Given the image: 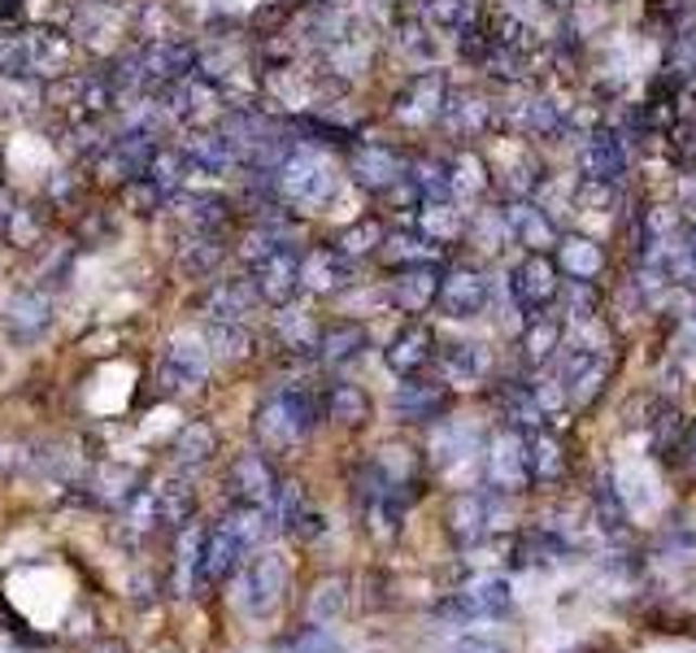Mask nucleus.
<instances>
[{
    "instance_id": "f257e3e1",
    "label": "nucleus",
    "mask_w": 696,
    "mask_h": 653,
    "mask_svg": "<svg viewBox=\"0 0 696 653\" xmlns=\"http://www.w3.org/2000/svg\"><path fill=\"white\" fill-rule=\"evenodd\" d=\"M335 192H339L335 162L322 149L296 140V149L279 166V201L287 209H322V205L335 201Z\"/></svg>"
},
{
    "instance_id": "f03ea898",
    "label": "nucleus",
    "mask_w": 696,
    "mask_h": 653,
    "mask_svg": "<svg viewBox=\"0 0 696 653\" xmlns=\"http://www.w3.org/2000/svg\"><path fill=\"white\" fill-rule=\"evenodd\" d=\"M209 367H214V358H209L205 341L183 336V341H170V345H166V354H162V362H157V384H162L166 397H183V393L205 388Z\"/></svg>"
},
{
    "instance_id": "7ed1b4c3",
    "label": "nucleus",
    "mask_w": 696,
    "mask_h": 653,
    "mask_svg": "<svg viewBox=\"0 0 696 653\" xmlns=\"http://www.w3.org/2000/svg\"><path fill=\"white\" fill-rule=\"evenodd\" d=\"M183 153H188V166L192 175H205V179H227L244 166L240 157V144L222 131V127H188V136L179 140Z\"/></svg>"
},
{
    "instance_id": "20e7f679",
    "label": "nucleus",
    "mask_w": 696,
    "mask_h": 653,
    "mask_svg": "<svg viewBox=\"0 0 696 653\" xmlns=\"http://www.w3.org/2000/svg\"><path fill=\"white\" fill-rule=\"evenodd\" d=\"M166 209L179 218L183 231H196V235H231V222H235V205L218 192H196V188H183L166 201Z\"/></svg>"
},
{
    "instance_id": "39448f33",
    "label": "nucleus",
    "mask_w": 696,
    "mask_h": 653,
    "mask_svg": "<svg viewBox=\"0 0 696 653\" xmlns=\"http://www.w3.org/2000/svg\"><path fill=\"white\" fill-rule=\"evenodd\" d=\"M510 292H514V305L523 313H544L557 292H562V279H557V261L544 257V253H527L514 270H510Z\"/></svg>"
},
{
    "instance_id": "423d86ee",
    "label": "nucleus",
    "mask_w": 696,
    "mask_h": 653,
    "mask_svg": "<svg viewBox=\"0 0 696 653\" xmlns=\"http://www.w3.org/2000/svg\"><path fill=\"white\" fill-rule=\"evenodd\" d=\"M300 244H283V248H274L270 257H261L257 266H248V274H253V283H257V292H261V300L266 305H274V309H283V305H292V296L300 292Z\"/></svg>"
},
{
    "instance_id": "0eeeda50",
    "label": "nucleus",
    "mask_w": 696,
    "mask_h": 653,
    "mask_svg": "<svg viewBox=\"0 0 696 653\" xmlns=\"http://www.w3.org/2000/svg\"><path fill=\"white\" fill-rule=\"evenodd\" d=\"M348 175H353V183L362 192L384 196L392 183H401L410 175V162L392 144H358L353 157H348Z\"/></svg>"
},
{
    "instance_id": "6e6552de",
    "label": "nucleus",
    "mask_w": 696,
    "mask_h": 653,
    "mask_svg": "<svg viewBox=\"0 0 696 653\" xmlns=\"http://www.w3.org/2000/svg\"><path fill=\"white\" fill-rule=\"evenodd\" d=\"M353 283V261H348L335 244H313L300 253V292L313 296H335Z\"/></svg>"
},
{
    "instance_id": "1a4fd4ad",
    "label": "nucleus",
    "mask_w": 696,
    "mask_h": 653,
    "mask_svg": "<svg viewBox=\"0 0 696 653\" xmlns=\"http://www.w3.org/2000/svg\"><path fill=\"white\" fill-rule=\"evenodd\" d=\"M444 97H449L444 75H440V71H423V75H414V79L405 84V92L397 97V118H401L405 127H431V123H440V114H444Z\"/></svg>"
},
{
    "instance_id": "9d476101",
    "label": "nucleus",
    "mask_w": 696,
    "mask_h": 653,
    "mask_svg": "<svg viewBox=\"0 0 696 653\" xmlns=\"http://www.w3.org/2000/svg\"><path fill=\"white\" fill-rule=\"evenodd\" d=\"M287 592V562L279 553H261L248 571H244V584H240V601L244 610L253 614H270Z\"/></svg>"
},
{
    "instance_id": "9b49d317",
    "label": "nucleus",
    "mask_w": 696,
    "mask_h": 653,
    "mask_svg": "<svg viewBox=\"0 0 696 653\" xmlns=\"http://www.w3.org/2000/svg\"><path fill=\"white\" fill-rule=\"evenodd\" d=\"M436 305L444 318H475L488 305V279L471 266H453L449 274H440Z\"/></svg>"
},
{
    "instance_id": "f8f14e48",
    "label": "nucleus",
    "mask_w": 696,
    "mask_h": 653,
    "mask_svg": "<svg viewBox=\"0 0 696 653\" xmlns=\"http://www.w3.org/2000/svg\"><path fill=\"white\" fill-rule=\"evenodd\" d=\"M244 553H248V545L240 540V532L231 527V523H218L209 536H205V549H201V566H196V588L205 592L209 584H218V579H227L240 562H244Z\"/></svg>"
},
{
    "instance_id": "ddd939ff",
    "label": "nucleus",
    "mask_w": 696,
    "mask_h": 653,
    "mask_svg": "<svg viewBox=\"0 0 696 653\" xmlns=\"http://www.w3.org/2000/svg\"><path fill=\"white\" fill-rule=\"evenodd\" d=\"M579 170L583 179H601V183H622L627 175V149H622V136L614 127H596L588 140H583V153H579Z\"/></svg>"
},
{
    "instance_id": "4468645a",
    "label": "nucleus",
    "mask_w": 696,
    "mask_h": 653,
    "mask_svg": "<svg viewBox=\"0 0 696 653\" xmlns=\"http://www.w3.org/2000/svg\"><path fill=\"white\" fill-rule=\"evenodd\" d=\"M261 305V292L253 283V274H231L218 279L205 296V318L214 322H248V313Z\"/></svg>"
},
{
    "instance_id": "2eb2a0df",
    "label": "nucleus",
    "mask_w": 696,
    "mask_h": 653,
    "mask_svg": "<svg viewBox=\"0 0 696 653\" xmlns=\"http://www.w3.org/2000/svg\"><path fill=\"white\" fill-rule=\"evenodd\" d=\"M49 322H53V300L40 287H27L5 305V332L18 345H36L49 332Z\"/></svg>"
},
{
    "instance_id": "dca6fc26",
    "label": "nucleus",
    "mask_w": 696,
    "mask_h": 653,
    "mask_svg": "<svg viewBox=\"0 0 696 653\" xmlns=\"http://www.w3.org/2000/svg\"><path fill=\"white\" fill-rule=\"evenodd\" d=\"M505 227H510V235L527 248V253H549V248H557V222L540 209V205H531V201H510L505 209Z\"/></svg>"
},
{
    "instance_id": "f3484780",
    "label": "nucleus",
    "mask_w": 696,
    "mask_h": 653,
    "mask_svg": "<svg viewBox=\"0 0 696 653\" xmlns=\"http://www.w3.org/2000/svg\"><path fill=\"white\" fill-rule=\"evenodd\" d=\"M436 292H440V270H436V261H423V266H401L392 274L388 300L405 313H423L427 305H436Z\"/></svg>"
},
{
    "instance_id": "a211bd4d",
    "label": "nucleus",
    "mask_w": 696,
    "mask_h": 653,
    "mask_svg": "<svg viewBox=\"0 0 696 653\" xmlns=\"http://www.w3.org/2000/svg\"><path fill=\"white\" fill-rule=\"evenodd\" d=\"M605 375H609V367H605V358H601L596 349H575V354H566L557 384H562V393H566L570 401L588 406V401H596Z\"/></svg>"
},
{
    "instance_id": "6ab92c4d",
    "label": "nucleus",
    "mask_w": 696,
    "mask_h": 653,
    "mask_svg": "<svg viewBox=\"0 0 696 653\" xmlns=\"http://www.w3.org/2000/svg\"><path fill=\"white\" fill-rule=\"evenodd\" d=\"M431 358H436V336H431V326H423V322H410L405 332H397V341L388 345V367L397 375H405V380H414Z\"/></svg>"
},
{
    "instance_id": "aec40b11",
    "label": "nucleus",
    "mask_w": 696,
    "mask_h": 653,
    "mask_svg": "<svg viewBox=\"0 0 696 653\" xmlns=\"http://www.w3.org/2000/svg\"><path fill=\"white\" fill-rule=\"evenodd\" d=\"M231 488H235V497H240L244 505H266V501L274 497V488H279L266 453H257V449L240 453L235 466H231Z\"/></svg>"
},
{
    "instance_id": "412c9836",
    "label": "nucleus",
    "mask_w": 696,
    "mask_h": 653,
    "mask_svg": "<svg viewBox=\"0 0 696 653\" xmlns=\"http://www.w3.org/2000/svg\"><path fill=\"white\" fill-rule=\"evenodd\" d=\"M222 261H227V235H196V231H188V240H183V248H179V270H183V279L209 283Z\"/></svg>"
},
{
    "instance_id": "4be33fe9",
    "label": "nucleus",
    "mask_w": 696,
    "mask_h": 653,
    "mask_svg": "<svg viewBox=\"0 0 696 653\" xmlns=\"http://www.w3.org/2000/svg\"><path fill=\"white\" fill-rule=\"evenodd\" d=\"M144 179H149V183H157V188L166 192V201H170L175 192H183V188H188V179H192V166H188L183 144H179V140H162V144H157V153H153V157H149V166H144Z\"/></svg>"
},
{
    "instance_id": "5701e85b",
    "label": "nucleus",
    "mask_w": 696,
    "mask_h": 653,
    "mask_svg": "<svg viewBox=\"0 0 696 653\" xmlns=\"http://www.w3.org/2000/svg\"><path fill=\"white\" fill-rule=\"evenodd\" d=\"M153 514L162 527H188L192 514H196V488L192 479H162L157 492H153Z\"/></svg>"
},
{
    "instance_id": "b1692460",
    "label": "nucleus",
    "mask_w": 696,
    "mask_h": 653,
    "mask_svg": "<svg viewBox=\"0 0 696 653\" xmlns=\"http://www.w3.org/2000/svg\"><path fill=\"white\" fill-rule=\"evenodd\" d=\"M366 326L362 322H335V326H326V332H318V358L326 362V367H344V362H353V358H362V349H366Z\"/></svg>"
},
{
    "instance_id": "393cba45",
    "label": "nucleus",
    "mask_w": 696,
    "mask_h": 653,
    "mask_svg": "<svg viewBox=\"0 0 696 653\" xmlns=\"http://www.w3.org/2000/svg\"><path fill=\"white\" fill-rule=\"evenodd\" d=\"M440 123H444L449 131H457L462 140H471V136H479V131L492 123V105H488L484 97H475V92H449Z\"/></svg>"
},
{
    "instance_id": "a878e982",
    "label": "nucleus",
    "mask_w": 696,
    "mask_h": 653,
    "mask_svg": "<svg viewBox=\"0 0 696 653\" xmlns=\"http://www.w3.org/2000/svg\"><path fill=\"white\" fill-rule=\"evenodd\" d=\"M205 349H209L214 362H240V358H248V349H253L248 322H214V318H205Z\"/></svg>"
},
{
    "instance_id": "bb28decb",
    "label": "nucleus",
    "mask_w": 696,
    "mask_h": 653,
    "mask_svg": "<svg viewBox=\"0 0 696 653\" xmlns=\"http://www.w3.org/2000/svg\"><path fill=\"white\" fill-rule=\"evenodd\" d=\"M557 270H566L570 279H596L605 270V253L596 240L566 235V240H557Z\"/></svg>"
},
{
    "instance_id": "cd10ccee",
    "label": "nucleus",
    "mask_w": 696,
    "mask_h": 653,
    "mask_svg": "<svg viewBox=\"0 0 696 653\" xmlns=\"http://www.w3.org/2000/svg\"><path fill=\"white\" fill-rule=\"evenodd\" d=\"M214 453H218V432L209 423H188L175 436V466L183 471H201L205 462H214Z\"/></svg>"
},
{
    "instance_id": "c85d7f7f",
    "label": "nucleus",
    "mask_w": 696,
    "mask_h": 653,
    "mask_svg": "<svg viewBox=\"0 0 696 653\" xmlns=\"http://www.w3.org/2000/svg\"><path fill=\"white\" fill-rule=\"evenodd\" d=\"M397 414L405 419V423H427V419H436L440 410H444V388L440 384H423V380H410L401 393H397Z\"/></svg>"
},
{
    "instance_id": "c756f323",
    "label": "nucleus",
    "mask_w": 696,
    "mask_h": 653,
    "mask_svg": "<svg viewBox=\"0 0 696 653\" xmlns=\"http://www.w3.org/2000/svg\"><path fill=\"white\" fill-rule=\"evenodd\" d=\"M418 227H423V235H427L431 244H453V240L466 231V218H462V209H457L453 201H423Z\"/></svg>"
},
{
    "instance_id": "7c9ffc66",
    "label": "nucleus",
    "mask_w": 696,
    "mask_h": 653,
    "mask_svg": "<svg viewBox=\"0 0 696 653\" xmlns=\"http://www.w3.org/2000/svg\"><path fill=\"white\" fill-rule=\"evenodd\" d=\"M527 475H531V453L523 449L518 436H501L492 449V479L505 488H523Z\"/></svg>"
},
{
    "instance_id": "2f4dec72",
    "label": "nucleus",
    "mask_w": 696,
    "mask_h": 653,
    "mask_svg": "<svg viewBox=\"0 0 696 653\" xmlns=\"http://www.w3.org/2000/svg\"><path fill=\"white\" fill-rule=\"evenodd\" d=\"M384 240H388V231H384V222L379 218H358V222H348L339 235H335V248L348 257V261H358V257H371V253H379L384 248Z\"/></svg>"
},
{
    "instance_id": "473e14b6",
    "label": "nucleus",
    "mask_w": 696,
    "mask_h": 653,
    "mask_svg": "<svg viewBox=\"0 0 696 653\" xmlns=\"http://www.w3.org/2000/svg\"><path fill=\"white\" fill-rule=\"evenodd\" d=\"M274 401H279V410L287 414V423L296 427V436H309V432L318 427V419H322V401H318V393L305 388V384H287Z\"/></svg>"
},
{
    "instance_id": "72a5a7b5",
    "label": "nucleus",
    "mask_w": 696,
    "mask_h": 653,
    "mask_svg": "<svg viewBox=\"0 0 696 653\" xmlns=\"http://www.w3.org/2000/svg\"><path fill=\"white\" fill-rule=\"evenodd\" d=\"M49 201L44 205H14L10 209V218H5V240L10 244H18V248H31V244H40L44 240V227H49Z\"/></svg>"
},
{
    "instance_id": "f704fd0d",
    "label": "nucleus",
    "mask_w": 696,
    "mask_h": 653,
    "mask_svg": "<svg viewBox=\"0 0 696 653\" xmlns=\"http://www.w3.org/2000/svg\"><path fill=\"white\" fill-rule=\"evenodd\" d=\"M326 414L344 427H358L371 419V397L358 388V384H335L331 397H326Z\"/></svg>"
},
{
    "instance_id": "c9c22d12",
    "label": "nucleus",
    "mask_w": 696,
    "mask_h": 653,
    "mask_svg": "<svg viewBox=\"0 0 696 653\" xmlns=\"http://www.w3.org/2000/svg\"><path fill=\"white\" fill-rule=\"evenodd\" d=\"M274 326H279V341H283L287 349H296V354L318 349V322H313L309 313H300V309L283 305V309L274 313Z\"/></svg>"
},
{
    "instance_id": "e433bc0d",
    "label": "nucleus",
    "mask_w": 696,
    "mask_h": 653,
    "mask_svg": "<svg viewBox=\"0 0 696 653\" xmlns=\"http://www.w3.org/2000/svg\"><path fill=\"white\" fill-rule=\"evenodd\" d=\"M449 175H453V166L444 157H423V162L410 166V179L418 183L423 201H453V179Z\"/></svg>"
},
{
    "instance_id": "4c0bfd02",
    "label": "nucleus",
    "mask_w": 696,
    "mask_h": 653,
    "mask_svg": "<svg viewBox=\"0 0 696 653\" xmlns=\"http://www.w3.org/2000/svg\"><path fill=\"white\" fill-rule=\"evenodd\" d=\"M423 23L431 31H466L475 23V0H423Z\"/></svg>"
},
{
    "instance_id": "58836bf2",
    "label": "nucleus",
    "mask_w": 696,
    "mask_h": 653,
    "mask_svg": "<svg viewBox=\"0 0 696 653\" xmlns=\"http://www.w3.org/2000/svg\"><path fill=\"white\" fill-rule=\"evenodd\" d=\"M453 166V196L457 201H475V196H484L488 192V166H484V157H475V153H462V157H453L449 162Z\"/></svg>"
},
{
    "instance_id": "ea45409f",
    "label": "nucleus",
    "mask_w": 696,
    "mask_h": 653,
    "mask_svg": "<svg viewBox=\"0 0 696 653\" xmlns=\"http://www.w3.org/2000/svg\"><path fill=\"white\" fill-rule=\"evenodd\" d=\"M436 248H440V244H431L427 235H388L379 253H384V261H388V266H397V270H401V266L436 261Z\"/></svg>"
},
{
    "instance_id": "a19ab883",
    "label": "nucleus",
    "mask_w": 696,
    "mask_h": 653,
    "mask_svg": "<svg viewBox=\"0 0 696 653\" xmlns=\"http://www.w3.org/2000/svg\"><path fill=\"white\" fill-rule=\"evenodd\" d=\"M444 371H449V380L471 384V380H484V375L492 371V358H488L484 345H453V349L444 354Z\"/></svg>"
},
{
    "instance_id": "79ce46f5",
    "label": "nucleus",
    "mask_w": 696,
    "mask_h": 653,
    "mask_svg": "<svg viewBox=\"0 0 696 653\" xmlns=\"http://www.w3.org/2000/svg\"><path fill=\"white\" fill-rule=\"evenodd\" d=\"M123 209H131V214H140V218H153V214L166 209V192L140 175V179L123 183Z\"/></svg>"
},
{
    "instance_id": "37998d69",
    "label": "nucleus",
    "mask_w": 696,
    "mask_h": 653,
    "mask_svg": "<svg viewBox=\"0 0 696 653\" xmlns=\"http://www.w3.org/2000/svg\"><path fill=\"white\" fill-rule=\"evenodd\" d=\"M518 127L531 131V136L553 140V136L562 131V110H557L553 101H527V105L518 110Z\"/></svg>"
},
{
    "instance_id": "c03bdc74",
    "label": "nucleus",
    "mask_w": 696,
    "mask_h": 653,
    "mask_svg": "<svg viewBox=\"0 0 696 653\" xmlns=\"http://www.w3.org/2000/svg\"><path fill=\"white\" fill-rule=\"evenodd\" d=\"M257 436H261V445H266V449H287L292 440H300V436H296V427L287 423V414L279 410V401H270V406L257 414Z\"/></svg>"
},
{
    "instance_id": "a18cd8bd",
    "label": "nucleus",
    "mask_w": 696,
    "mask_h": 653,
    "mask_svg": "<svg viewBox=\"0 0 696 653\" xmlns=\"http://www.w3.org/2000/svg\"><path fill=\"white\" fill-rule=\"evenodd\" d=\"M557 345H562V322L536 313V318L527 322V354H531V358H549Z\"/></svg>"
},
{
    "instance_id": "49530a36",
    "label": "nucleus",
    "mask_w": 696,
    "mask_h": 653,
    "mask_svg": "<svg viewBox=\"0 0 696 653\" xmlns=\"http://www.w3.org/2000/svg\"><path fill=\"white\" fill-rule=\"evenodd\" d=\"M466 610L471 614H505L510 610V584L505 579H484L479 588H471Z\"/></svg>"
},
{
    "instance_id": "de8ad7c7",
    "label": "nucleus",
    "mask_w": 696,
    "mask_h": 653,
    "mask_svg": "<svg viewBox=\"0 0 696 653\" xmlns=\"http://www.w3.org/2000/svg\"><path fill=\"white\" fill-rule=\"evenodd\" d=\"M644 231H648V240L679 235V231H683V209H674V205H653V209H644Z\"/></svg>"
},
{
    "instance_id": "09e8293b",
    "label": "nucleus",
    "mask_w": 696,
    "mask_h": 653,
    "mask_svg": "<svg viewBox=\"0 0 696 653\" xmlns=\"http://www.w3.org/2000/svg\"><path fill=\"white\" fill-rule=\"evenodd\" d=\"M471 235H475V240H484V248H501V244H510L505 214H501V209L479 214V218H475V227H471Z\"/></svg>"
},
{
    "instance_id": "8fccbe9b",
    "label": "nucleus",
    "mask_w": 696,
    "mask_h": 653,
    "mask_svg": "<svg viewBox=\"0 0 696 653\" xmlns=\"http://www.w3.org/2000/svg\"><path fill=\"white\" fill-rule=\"evenodd\" d=\"M344 610V584L339 579H326V584H318V592H313V601H309V618H335Z\"/></svg>"
},
{
    "instance_id": "3c124183",
    "label": "nucleus",
    "mask_w": 696,
    "mask_h": 653,
    "mask_svg": "<svg viewBox=\"0 0 696 653\" xmlns=\"http://www.w3.org/2000/svg\"><path fill=\"white\" fill-rule=\"evenodd\" d=\"M397 44H401L405 53H414V57H423V62H427V57L436 53V44H431V36H427V23H414V18L397 27Z\"/></svg>"
},
{
    "instance_id": "603ef678",
    "label": "nucleus",
    "mask_w": 696,
    "mask_h": 653,
    "mask_svg": "<svg viewBox=\"0 0 696 653\" xmlns=\"http://www.w3.org/2000/svg\"><path fill=\"white\" fill-rule=\"evenodd\" d=\"M575 205L579 209H609L614 205V183H601V179H579V188H575Z\"/></svg>"
},
{
    "instance_id": "864d4df0",
    "label": "nucleus",
    "mask_w": 696,
    "mask_h": 653,
    "mask_svg": "<svg viewBox=\"0 0 696 653\" xmlns=\"http://www.w3.org/2000/svg\"><path fill=\"white\" fill-rule=\"evenodd\" d=\"M566 300H570V313H575V318H596V309H601V296H596V283H592V279H570Z\"/></svg>"
},
{
    "instance_id": "5fc2aeb1",
    "label": "nucleus",
    "mask_w": 696,
    "mask_h": 653,
    "mask_svg": "<svg viewBox=\"0 0 696 653\" xmlns=\"http://www.w3.org/2000/svg\"><path fill=\"white\" fill-rule=\"evenodd\" d=\"M531 466H536V475H544V479L562 475V449L540 436V440H536V453H531Z\"/></svg>"
},
{
    "instance_id": "6e6d98bb",
    "label": "nucleus",
    "mask_w": 696,
    "mask_h": 653,
    "mask_svg": "<svg viewBox=\"0 0 696 653\" xmlns=\"http://www.w3.org/2000/svg\"><path fill=\"white\" fill-rule=\"evenodd\" d=\"M292 653H335V640H331L322 627H309V631L292 644Z\"/></svg>"
},
{
    "instance_id": "4d7b16f0",
    "label": "nucleus",
    "mask_w": 696,
    "mask_h": 653,
    "mask_svg": "<svg viewBox=\"0 0 696 653\" xmlns=\"http://www.w3.org/2000/svg\"><path fill=\"white\" fill-rule=\"evenodd\" d=\"M23 18V0H0V23H18Z\"/></svg>"
},
{
    "instance_id": "13d9d810",
    "label": "nucleus",
    "mask_w": 696,
    "mask_h": 653,
    "mask_svg": "<svg viewBox=\"0 0 696 653\" xmlns=\"http://www.w3.org/2000/svg\"><path fill=\"white\" fill-rule=\"evenodd\" d=\"M453 653H501L497 644H488V640H462Z\"/></svg>"
},
{
    "instance_id": "bf43d9fd",
    "label": "nucleus",
    "mask_w": 696,
    "mask_h": 653,
    "mask_svg": "<svg viewBox=\"0 0 696 653\" xmlns=\"http://www.w3.org/2000/svg\"><path fill=\"white\" fill-rule=\"evenodd\" d=\"M687 449H692V458H696V427H692V440H687Z\"/></svg>"
},
{
    "instance_id": "052dcab7",
    "label": "nucleus",
    "mask_w": 696,
    "mask_h": 653,
    "mask_svg": "<svg viewBox=\"0 0 696 653\" xmlns=\"http://www.w3.org/2000/svg\"><path fill=\"white\" fill-rule=\"evenodd\" d=\"M692 257H696V231H692Z\"/></svg>"
},
{
    "instance_id": "680f3d73",
    "label": "nucleus",
    "mask_w": 696,
    "mask_h": 653,
    "mask_svg": "<svg viewBox=\"0 0 696 653\" xmlns=\"http://www.w3.org/2000/svg\"><path fill=\"white\" fill-rule=\"evenodd\" d=\"M114 653H123V649H114Z\"/></svg>"
}]
</instances>
